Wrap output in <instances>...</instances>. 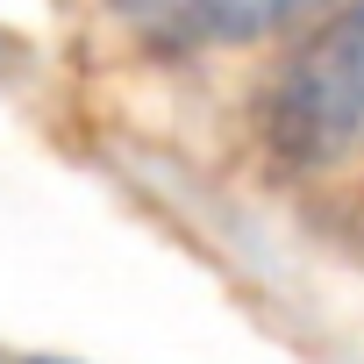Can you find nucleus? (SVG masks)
Returning a JSON list of instances; mask_svg holds the SVG:
<instances>
[{
	"instance_id": "nucleus-1",
	"label": "nucleus",
	"mask_w": 364,
	"mask_h": 364,
	"mask_svg": "<svg viewBox=\"0 0 364 364\" xmlns=\"http://www.w3.org/2000/svg\"><path fill=\"white\" fill-rule=\"evenodd\" d=\"M250 136L286 178L364 164V0H336L300 36L272 43V65L250 86Z\"/></svg>"
},
{
	"instance_id": "nucleus-2",
	"label": "nucleus",
	"mask_w": 364,
	"mask_h": 364,
	"mask_svg": "<svg viewBox=\"0 0 364 364\" xmlns=\"http://www.w3.org/2000/svg\"><path fill=\"white\" fill-rule=\"evenodd\" d=\"M321 8L336 0H107L114 29L164 65H193V58H229V50H264L300 36Z\"/></svg>"
},
{
	"instance_id": "nucleus-3",
	"label": "nucleus",
	"mask_w": 364,
	"mask_h": 364,
	"mask_svg": "<svg viewBox=\"0 0 364 364\" xmlns=\"http://www.w3.org/2000/svg\"><path fill=\"white\" fill-rule=\"evenodd\" d=\"M350 243L364 250V164H357V178H350Z\"/></svg>"
},
{
	"instance_id": "nucleus-4",
	"label": "nucleus",
	"mask_w": 364,
	"mask_h": 364,
	"mask_svg": "<svg viewBox=\"0 0 364 364\" xmlns=\"http://www.w3.org/2000/svg\"><path fill=\"white\" fill-rule=\"evenodd\" d=\"M22 364H65V357H22Z\"/></svg>"
}]
</instances>
